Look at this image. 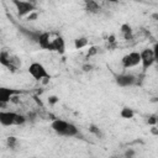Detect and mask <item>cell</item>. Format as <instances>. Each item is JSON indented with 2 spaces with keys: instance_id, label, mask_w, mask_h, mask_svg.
Masks as SVG:
<instances>
[{
  "instance_id": "11",
  "label": "cell",
  "mask_w": 158,
  "mask_h": 158,
  "mask_svg": "<svg viewBox=\"0 0 158 158\" xmlns=\"http://www.w3.org/2000/svg\"><path fill=\"white\" fill-rule=\"evenodd\" d=\"M51 33L49 32H41L40 36H38V40H37V44L42 48V49H47L49 51V47H51Z\"/></svg>"
},
{
  "instance_id": "25",
  "label": "cell",
  "mask_w": 158,
  "mask_h": 158,
  "mask_svg": "<svg viewBox=\"0 0 158 158\" xmlns=\"http://www.w3.org/2000/svg\"><path fill=\"white\" fill-rule=\"evenodd\" d=\"M32 158H38V157H32Z\"/></svg>"
},
{
  "instance_id": "1",
  "label": "cell",
  "mask_w": 158,
  "mask_h": 158,
  "mask_svg": "<svg viewBox=\"0 0 158 158\" xmlns=\"http://www.w3.org/2000/svg\"><path fill=\"white\" fill-rule=\"evenodd\" d=\"M27 117L14 112V111H6V110H0V125L5 126V127H10V126H21L26 122Z\"/></svg>"
},
{
  "instance_id": "21",
  "label": "cell",
  "mask_w": 158,
  "mask_h": 158,
  "mask_svg": "<svg viewBox=\"0 0 158 158\" xmlns=\"http://www.w3.org/2000/svg\"><path fill=\"white\" fill-rule=\"evenodd\" d=\"M96 52H98V48H96V47H90V48H89V51H88V57L94 56Z\"/></svg>"
},
{
  "instance_id": "15",
  "label": "cell",
  "mask_w": 158,
  "mask_h": 158,
  "mask_svg": "<svg viewBox=\"0 0 158 158\" xmlns=\"http://www.w3.org/2000/svg\"><path fill=\"white\" fill-rule=\"evenodd\" d=\"M88 46V38L86 37H78L74 40V47L75 49H81Z\"/></svg>"
},
{
  "instance_id": "14",
  "label": "cell",
  "mask_w": 158,
  "mask_h": 158,
  "mask_svg": "<svg viewBox=\"0 0 158 158\" xmlns=\"http://www.w3.org/2000/svg\"><path fill=\"white\" fill-rule=\"evenodd\" d=\"M121 33L125 37V40H131L132 38V28L128 23L121 25Z\"/></svg>"
},
{
  "instance_id": "8",
  "label": "cell",
  "mask_w": 158,
  "mask_h": 158,
  "mask_svg": "<svg viewBox=\"0 0 158 158\" xmlns=\"http://www.w3.org/2000/svg\"><path fill=\"white\" fill-rule=\"evenodd\" d=\"M68 125H69V122L65 121V120L54 118V120L51 122V128H52L57 135H59V136H65Z\"/></svg>"
},
{
  "instance_id": "13",
  "label": "cell",
  "mask_w": 158,
  "mask_h": 158,
  "mask_svg": "<svg viewBox=\"0 0 158 158\" xmlns=\"http://www.w3.org/2000/svg\"><path fill=\"white\" fill-rule=\"evenodd\" d=\"M120 116H121L122 118H125V120H131V118H133V116H135V111H133L131 107L125 106V107L121 109Z\"/></svg>"
},
{
  "instance_id": "19",
  "label": "cell",
  "mask_w": 158,
  "mask_h": 158,
  "mask_svg": "<svg viewBox=\"0 0 158 158\" xmlns=\"http://www.w3.org/2000/svg\"><path fill=\"white\" fill-rule=\"evenodd\" d=\"M37 16H38V14H37L36 11H33V12H31L30 15L26 16V20H28V21H33V20L37 19Z\"/></svg>"
},
{
  "instance_id": "10",
  "label": "cell",
  "mask_w": 158,
  "mask_h": 158,
  "mask_svg": "<svg viewBox=\"0 0 158 158\" xmlns=\"http://www.w3.org/2000/svg\"><path fill=\"white\" fill-rule=\"evenodd\" d=\"M49 51H54L59 54H63L65 52V42H64V38L62 36H57L54 40L51 41V47H49Z\"/></svg>"
},
{
  "instance_id": "12",
  "label": "cell",
  "mask_w": 158,
  "mask_h": 158,
  "mask_svg": "<svg viewBox=\"0 0 158 158\" xmlns=\"http://www.w3.org/2000/svg\"><path fill=\"white\" fill-rule=\"evenodd\" d=\"M84 5H85V10L90 14H98L100 11V5L94 0H86Z\"/></svg>"
},
{
  "instance_id": "9",
  "label": "cell",
  "mask_w": 158,
  "mask_h": 158,
  "mask_svg": "<svg viewBox=\"0 0 158 158\" xmlns=\"http://www.w3.org/2000/svg\"><path fill=\"white\" fill-rule=\"evenodd\" d=\"M15 59H12V57L10 56V53L7 51H1L0 52V64L9 68L12 72H15L17 69V65L15 64Z\"/></svg>"
},
{
  "instance_id": "17",
  "label": "cell",
  "mask_w": 158,
  "mask_h": 158,
  "mask_svg": "<svg viewBox=\"0 0 158 158\" xmlns=\"http://www.w3.org/2000/svg\"><path fill=\"white\" fill-rule=\"evenodd\" d=\"M47 101H48L49 105H56V104L59 101V98H58L57 95H49L48 99H47Z\"/></svg>"
},
{
  "instance_id": "5",
  "label": "cell",
  "mask_w": 158,
  "mask_h": 158,
  "mask_svg": "<svg viewBox=\"0 0 158 158\" xmlns=\"http://www.w3.org/2000/svg\"><path fill=\"white\" fill-rule=\"evenodd\" d=\"M12 4L15 5L19 16H27L35 11V4L32 1H23V0H14Z\"/></svg>"
},
{
  "instance_id": "3",
  "label": "cell",
  "mask_w": 158,
  "mask_h": 158,
  "mask_svg": "<svg viewBox=\"0 0 158 158\" xmlns=\"http://www.w3.org/2000/svg\"><path fill=\"white\" fill-rule=\"evenodd\" d=\"M139 57H141L142 70L144 73L153 65V63L156 60V51L152 48H144L139 52Z\"/></svg>"
},
{
  "instance_id": "23",
  "label": "cell",
  "mask_w": 158,
  "mask_h": 158,
  "mask_svg": "<svg viewBox=\"0 0 158 158\" xmlns=\"http://www.w3.org/2000/svg\"><path fill=\"white\" fill-rule=\"evenodd\" d=\"M156 122H157V120H156V116H152V117L148 120V123H151V125H156Z\"/></svg>"
},
{
  "instance_id": "18",
  "label": "cell",
  "mask_w": 158,
  "mask_h": 158,
  "mask_svg": "<svg viewBox=\"0 0 158 158\" xmlns=\"http://www.w3.org/2000/svg\"><path fill=\"white\" fill-rule=\"evenodd\" d=\"M89 131H90L91 133H94L95 136H100V135H101L100 128H99L98 126H95V125H90V126H89Z\"/></svg>"
},
{
  "instance_id": "2",
  "label": "cell",
  "mask_w": 158,
  "mask_h": 158,
  "mask_svg": "<svg viewBox=\"0 0 158 158\" xmlns=\"http://www.w3.org/2000/svg\"><path fill=\"white\" fill-rule=\"evenodd\" d=\"M27 70H28V74H30L35 80H43V79L48 80V79H51V75H49V73L47 72L46 67H44L43 64L38 63V62L31 63Z\"/></svg>"
},
{
  "instance_id": "22",
  "label": "cell",
  "mask_w": 158,
  "mask_h": 158,
  "mask_svg": "<svg viewBox=\"0 0 158 158\" xmlns=\"http://www.w3.org/2000/svg\"><path fill=\"white\" fill-rule=\"evenodd\" d=\"M93 69V65L91 64H85V65H83V70L84 72H90Z\"/></svg>"
},
{
  "instance_id": "16",
  "label": "cell",
  "mask_w": 158,
  "mask_h": 158,
  "mask_svg": "<svg viewBox=\"0 0 158 158\" xmlns=\"http://www.w3.org/2000/svg\"><path fill=\"white\" fill-rule=\"evenodd\" d=\"M17 144H19V139H17L15 136H9V137L6 138V146H7L9 148L15 149V148L17 147Z\"/></svg>"
},
{
  "instance_id": "7",
  "label": "cell",
  "mask_w": 158,
  "mask_h": 158,
  "mask_svg": "<svg viewBox=\"0 0 158 158\" xmlns=\"http://www.w3.org/2000/svg\"><path fill=\"white\" fill-rule=\"evenodd\" d=\"M115 81L121 88H128L137 83V78L131 73H121V74L116 75Z\"/></svg>"
},
{
  "instance_id": "4",
  "label": "cell",
  "mask_w": 158,
  "mask_h": 158,
  "mask_svg": "<svg viewBox=\"0 0 158 158\" xmlns=\"http://www.w3.org/2000/svg\"><path fill=\"white\" fill-rule=\"evenodd\" d=\"M121 64L125 69H130L133 67H137L138 64H141V57H139V52H130L127 54H125L121 59Z\"/></svg>"
},
{
  "instance_id": "6",
  "label": "cell",
  "mask_w": 158,
  "mask_h": 158,
  "mask_svg": "<svg viewBox=\"0 0 158 158\" xmlns=\"http://www.w3.org/2000/svg\"><path fill=\"white\" fill-rule=\"evenodd\" d=\"M20 91L12 88H7V86H1L0 85V107L6 106L7 102H10L15 95H17Z\"/></svg>"
},
{
  "instance_id": "24",
  "label": "cell",
  "mask_w": 158,
  "mask_h": 158,
  "mask_svg": "<svg viewBox=\"0 0 158 158\" xmlns=\"http://www.w3.org/2000/svg\"><path fill=\"white\" fill-rule=\"evenodd\" d=\"M111 158H120V157H116V156H114V157H111Z\"/></svg>"
},
{
  "instance_id": "20",
  "label": "cell",
  "mask_w": 158,
  "mask_h": 158,
  "mask_svg": "<svg viewBox=\"0 0 158 158\" xmlns=\"http://www.w3.org/2000/svg\"><path fill=\"white\" fill-rule=\"evenodd\" d=\"M133 156H135V151H133L132 148H128V149L125 152V157H126V158H133Z\"/></svg>"
}]
</instances>
